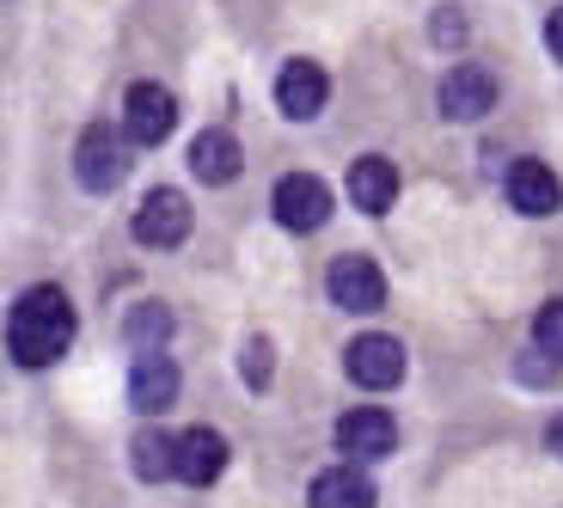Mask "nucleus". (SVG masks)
<instances>
[{
	"instance_id": "39448f33",
	"label": "nucleus",
	"mask_w": 563,
	"mask_h": 508,
	"mask_svg": "<svg viewBox=\"0 0 563 508\" xmlns=\"http://www.w3.org/2000/svg\"><path fill=\"white\" fill-rule=\"evenodd\" d=\"M343 367H350L355 386H367V393H386V386L405 380V343H398V338H380V331H367V338L350 343Z\"/></svg>"
},
{
	"instance_id": "0eeeda50",
	"label": "nucleus",
	"mask_w": 563,
	"mask_h": 508,
	"mask_svg": "<svg viewBox=\"0 0 563 508\" xmlns=\"http://www.w3.org/2000/svg\"><path fill=\"white\" fill-rule=\"evenodd\" d=\"M135 240L154 245V252H172L178 240H190V202L178 190H154V197L135 209Z\"/></svg>"
},
{
	"instance_id": "f3484780",
	"label": "nucleus",
	"mask_w": 563,
	"mask_h": 508,
	"mask_svg": "<svg viewBox=\"0 0 563 508\" xmlns=\"http://www.w3.org/2000/svg\"><path fill=\"white\" fill-rule=\"evenodd\" d=\"M135 472L141 478H172V472H178V441L159 435V429H141L135 435Z\"/></svg>"
},
{
	"instance_id": "ddd939ff",
	"label": "nucleus",
	"mask_w": 563,
	"mask_h": 508,
	"mask_svg": "<svg viewBox=\"0 0 563 508\" xmlns=\"http://www.w3.org/2000/svg\"><path fill=\"white\" fill-rule=\"evenodd\" d=\"M227 472V441L214 429H184L178 435V478L184 484H214Z\"/></svg>"
},
{
	"instance_id": "4be33fe9",
	"label": "nucleus",
	"mask_w": 563,
	"mask_h": 508,
	"mask_svg": "<svg viewBox=\"0 0 563 508\" xmlns=\"http://www.w3.org/2000/svg\"><path fill=\"white\" fill-rule=\"evenodd\" d=\"M551 448L563 453V417H558V423H551Z\"/></svg>"
},
{
	"instance_id": "9b49d317",
	"label": "nucleus",
	"mask_w": 563,
	"mask_h": 508,
	"mask_svg": "<svg viewBox=\"0 0 563 508\" xmlns=\"http://www.w3.org/2000/svg\"><path fill=\"white\" fill-rule=\"evenodd\" d=\"M172 398H178V362H172L166 350H141L135 367H129V405L135 410H166Z\"/></svg>"
},
{
	"instance_id": "1a4fd4ad",
	"label": "nucleus",
	"mask_w": 563,
	"mask_h": 508,
	"mask_svg": "<svg viewBox=\"0 0 563 508\" xmlns=\"http://www.w3.org/2000/svg\"><path fill=\"white\" fill-rule=\"evenodd\" d=\"M338 448L350 453V460H386V453L398 448V423L386 417V410H374V405L343 410L338 417Z\"/></svg>"
},
{
	"instance_id": "423d86ee",
	"label": "nucleus",
	"mask_w": 563,
	"mask_h": 508,
	"mask_svg": "<svg viewBox=\"0 0 563 508\" xmlns=\"http://www.w3.org/2000/svg\"><path fill=\"white\" fill-rule=\"evenodd\" d=\"M496 111V74L490 68H453L448 80H441V117L448 123H478V117Z\"/></svg>"
},
{
	"instance_id": "f03ea898",
	"label": "nucleus",
	"mask_w": 563,
	"mask_h": 508,
	"mask_svg": "<svg viewBox=\"0 0 563 508\" xmlns=\"http://www.w3.org/2000/svg\"><path fill=\"white\" fill-rule=\"evenodd\" d=\"M269 209H276V221L288 227V233H312V227L331 221V190H324V178H312V172H288V178H276Z\"/></svg>"
},
{
	"instance_id": "6ab92c4d",
	"label": "nucleus",
	"mask_w": 563,
	"mask_h": 508,
	"mask_svg": "<svg viewBox=\"0 0 563 508\" xmlns=\"http://www.w3.org/2000/svg\"><path fill=\"white\" fill-rule=\"evenodd\" d=\"M533 350L551 355V362H563V300H545L533 319Z\"/></svg>"
},
{
	"instance_id": "f8f14e48",
	"label": "nucleus",
	"mask_w": 563,
	"mask_h": 508,
	"mask_svg": "<svg viewBox=\"0 0 563 508\" xmlns=\"http://www.w3.org/2000/svg\"><path fill=\"white\" fill-rule=\"evenodd\" d=\"M508 202L521 214H558V202H563L558 172L539 166V159H515V166H508Z\"/></svg>"
},
{
	"instance_id": "2eb2a0df",
	"label": "nucleus",
	"mask_w": 563,
	"mask_h": 508,
	"mask_svg": "<svg viewBox=\"0 0 563 508\" xmlns=\"http://www.w3.org/2000/svg\"><path fill=\"white\" fill-rule=\"evenodd\" d=\"M350 202L362 214H386L398 202V172L386 166V159H374V154L355 159V166H350Z\"/></svg>"
},
{
	"instance_id": "6e6552de",
	"label": "nucleus",
	"mask_w": 563,
	"mask_h": 508,
	"mask_svg": "<svg viewBox=\"0 0 563 508\" xmlns=\"http://www.w3.org/2000/svg\"><path fill=\"white\" fill-rule=\"evenodd\" d=\"M276 104H282V117L312 123V117L331 104V80H324L319 62H288V68L276 74Z\"/></svg>"
},
{
	"instance_id": "9d476101",
	"label": "nucleus",
	"mask_w": 563,
	"mask_h": 508,
	"mask_svg": "<svg viewBox=\"0 0 563 508\" xmlns=\"http://www.w3.org/2000/svg\"><path fill=\"white\" fill-rule=\"evenodd\" d=\"M331 300H338L343 312H374L386 300V276H380V264L374 257H338L331 264Z\"/></svg>"
},
{
	"instance_id": "7ed1b4c3",
	"label": "nucleus",
	"mask_w": 563,
	"mask_h": 508,
	"mask_svg": "<svg viewBox=\"0 0 563 508\" xmlns=\"http://www.w3.org/2000/svg\"><path fill=\"white\" fill-rule=\"evenodd\" d=\"M123 172H129V142L111 123H92L80 135V154H74V178H80L86 190H117Z\"/></svg>"
},
{
	"instance_id": "aec40b11",
	"label": "nucleus",
	"mask_w": 563,
	"mask_h": 508,
	"mask_svg": "<svg viewBox=\"0 0 563 508\" xmlns=\"http://www.w3.org/2000/svg\"><path fill=\"white\" fill-rule=\"evenodd\" d=\"M245 380H252V386H269V343H264V338L245 343Z\"/></svg>"
},
{
	"instance_id": "412c9836",
	"label": "nucleus",
	"mask_w": 563,
	"mask_h": 508,
	"mask_svg": "<svg viewBox=\"0 0 563 508\" xmlns=\"http://www.w3.org/2000/svg\"><path fill=\"white\" fill-rule=\"evenodd\" d=\"M545 43H551V56L563 62V7H558V13H551V25H545Z\"/></svg>"
},
{
	"instance_id": "4468645a",
	"label": "nucleus",
	"mask_w": 563,
	"mask_h": 508,
	"mask_svg": "<svg viewBox=\"0 0 563 508\" xmlns=\"http://www.w3.org/2000/svg\"><path fill=\"white\" fill-rule=\"evenodd\" d=\"M240 166H245V154L227 129H202L197 142H190V172H197L202 184H233Z\"/></svg>"
},
{
	"instance_id": "f257e3e1",
	"label": "nucleus",
	"mask_w": 563,
	"mask_h": 508,
	"mask_svg": "<svg viewBox=\"0 0 563 508\" xmlns=\"http://www.w3.org/2000/svg\"><path fill=\"white\" fill-rule=\"evenodd\" d=\"M7 343H13V362L19 367H49L62 362V350L74 343V307L62 288H25L7 319Z\"/></svg>"
},
{
	"instance_id": "20e7f679",
	"label": "nucleus",
	"mask_w": 563,
	"mask_h": 508,
	"mask_svg": "<svg viewBox=\"0 0 563 508\" xmlns=\"http://www.w3.org/2000/svg\"><path fill=\"white\" fill-rule=\"evenodd\" d=\"M172 123H178V99H172L166 86L141 80V86H129V92H123V129H129V142L154 147V142H166V135H172Z\"/></svg>"
},
{
	"instance_id": "dca6fc26",
	"label": "nucleus",
	"mask_w": 563,
	"mask_h": 508,
	"mask_svg": "<svg viewBox=\"0 0 563 508\" xmlns=\"http://www.w3.org/2000/svg\"><path fill=\"white\" fill-rule=\"evenodd\" d=\"M307 503L312 508H374V484H367L355 466H331V472L312 478Z\"/></svg>"
},
{
	"instance_id": "a211bd4d",
	"label": "nucleus",
	"mask_w": 563,
	"mask_h": 508,
	"mask_svg": "<svg viewBox=\"0 0 563 508\" xmlns=\"http://www.w3.org/2000/svg\"><path fill=\"white\" fill-rule=\"evenodd\" d=\"M123 338L135 343V350H166V338H172V312L159 307V300H147V307H135L123 319Z\"/></svg>"
}]
</instances>
